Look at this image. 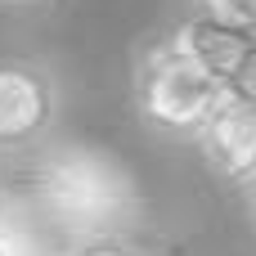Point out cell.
Masks as SVG:
<instances>
[{"instance_id": "7", "label": "cell", "mask_w": 256, "mask_h": 256, "mask_svg": "<svg viewBox=\"0 0 256 256\" xmlns=\"http://www.w3.org/2000/svg\"><path fill=\"white\" fill-rule=\"evenodd\" d=\"M0 256H45L36 248V238L27 234V225L14 216V207L0 212Z\"/></svg>"}, {"instance_id": "2", "label": "cell", "mask_w": 256, "mask_h": 256, "mask_svg": "<svg viewBox=\"0 0 256 256\" xmlns=\"http://www.w3.org/2000/svg\"><path fill=\"white\" fill-rule=\"evenodd\" d=\"M225 99L216 86L176 40V32L148 36L130 54V112L158 140H194L212 108Z\"/></svg>"}, {"instance_id": "10", "label": "cell", "mask_w": 256, "mask_h": 256, "mask_svg": "<svg viewBox=\"0 0 256 256\" xmlns=\"http://www.w3.org/2000/svg\"><path fill=\"white\" fill-rule=\"evenodd\" d=\"M243 202H248V216H252V230H256V180L243 189Z\"/></svg>"}, {"instance_id": "4", "label": "cell", "mask_w": 256, "mask_h": 256, "mask_svg": "<svg viewBox=\"0 0 256 256\" xmlns=\"http://www.w3.org/2000/svg\"><path fill=\"white\" fill-rule=\"evenodd\" d=\"M194 144L225 184L248 189L256 180V86L225 90V99L212 108Z\"/></svg>"}, {"instance_id": "5", "label": "cell", "mask_w": 256, "mask_h": 256, "mask_svg": "<svg viewBox=\"0 0 256 256\" xmlns=\"http://www.w3.org/2000/svg\"><path fill=\"white\" fill-rule=\"evenodd\" d=\"M176 40L216 86H225V90L256 86V32L194 14L176 27Z\"/></svg>"}, {"instance_id": "9", "label": "cell", "mask_w": 256, "mask_h": 256, "mask_svg": "<svg viewBox=\"0 0 256 256\" xmlns=\"http://www.w3.org/2000/svg\"><path fill=\"white\" fill-rule=\"evenodd\" d=\"M0 4H14V9H54L63 0H0Z\"/></svg>"}, {"instance_id": "11", "label": "cell", "mask_w": 256, "mask_h": 256, "mask_svg": "<svg viewBox=\"0 0 256 256\" xmlns=\"http://www.w3.org/2000/svg\"><path fill=\"white\" fill-rule=\"evenodd\" d=\"M0 212H9V189H4V176H0Z\"/></svg>"}, {"instance_id": "1", "label": "cell", "mask_w": 256, "mask_h": 256, "mask_svg": "<svg viewBox=\"0 0 256 256\" xmlns=\"http://www.w3.org/2000/svg\"><path fill=\"white\" fill-rule=\"evenodd\" d=\"M9 207L40 252L58 256L86 238L135 234L140 180L122 166V158L94 144H58L36 153L27 184L18 198L9 194Z\"/></svg>"}, {"instance_id": "3", "label": "cell", "mask_w": 256, "mask_h": 256, "mask_svg": "<svg viewBox=\"0 0 256 256\" xmlns=\"http://www.w3.org/2000/svg\"><path fill=\"white\" fill-rule=\"evenodd\" d=\"M63 117V90L50 63L0 54V162L36 158Z\"/></svg>"}, {"instance_id": "6", "label": "cell", "mask_w": 256, "mask_h": 256, "mask_svg": "<svg viewBox=\"0 0 256 256\" xmlns=\"http://www.w3.org/2000/svg\"><path fill=\"white\" fill-rule=\"evenodd\" d=\"M58 256H153L135 234H104V238H86V243H72Z\"/></svg>"}, {"instance_id": "8", "label": "cell", "mask_w": 256, "mask_h": 256, "mask_svg": "<svg viewBox=\"0 0 256 256\" xmlns=\"http://www.w3.org/2000/svg\"><path fill=\"white\" fill-rule=\"evenodd\" d=\"M194 4L207 18H220V22H234V27L256 32V0H194Z\"/></svg>"}]
</instances>
